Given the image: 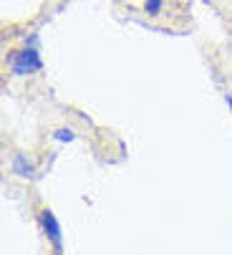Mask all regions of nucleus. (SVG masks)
Masks as SVG:
<instances>
[{
    "label": "nucleus",
    "mask_w": 232,
    "mask_h": 255,
    "mask_svg": "<svg viewBox=\"0 0 232 255\" xmlns=\"http://www.w3.org/2000/svg\"><path fill=\"white\" fill-rule=\"evenodd\" d=\"M25 46H41V35H38V33H30V35H25Z\"/></svg>",
    "instance_id": "nucleus-6"
},
{
    "label": "nucleus",
    "mask_w": 232,
    "mask_h": 255,
    "mask_svg": "<svg viewBox=\"0 0 232 255\" xmlns=\"http://www.w3.org/2000/svg\"><path fill=\"white\" fill-rule=\"evenodd\" d=\"M53 141H58V144H71L73 139H76V129H71V127H58V129H53Z\"/></svg>",
    "instance_id": "nucleus-4"
},
{
    "label": "nucleus",
    "mask_w": 232,
    "mask_h": 255,
    "mask_svg": "<svg viewBox=\"0 0 232 255\" xmlns=\"http://www.w3.org/2000/svg\"><path fill=\"white\" fill-rule=\"evenodd\" d=\"M8 68H10V74L18 76V79L41 74V71H43L41 51H38L35 46H23V48L10 51V53H8Z\"/></svg>",
    "instance_id": "nucleus-1"
},
{
    "label": "nucleus",
    "mask_w": 232,
    "mask_h": 255,
    "mask_svg": "<svg viewBox=\"0 0 232 255\" xmlns=\"http://www.w3.org/2000/svg\"><path fill=\"white\" fill-rule=\"evenodd\" d=\"M10 169H13V174H18V177H23V179H33V177H35V164H33L23 152H15V154H13Z\"/></svg>",
    "instance_id": "nucleus-3"
},
{
    "label": "nucleus",
    "mask_w": 232,
    "mask_h": 255,
    "mask_svg": "<svg viewBox=\"0 0 232 255\" xmlns=\"http://www.w3.org/2000/svg\"><path fill=\"white\" fill-rule=\"evenodd\" d=\"M38 223H41V233L51 243L53 253L56 255H63V230H61V223H58L56 212L51 207H43L41 212H38Z\"/></svg>",
    "instance_id": "nucleus-2"
},
{
    "label": "nucleus",
    "mask_w": 232,
    "mask_h": 255,
    "mask_svg": "<svg viewBox=\"0 0 232 255\" xmlns=\"http://www.w3.org/2000/svg\"><path fill=\"white\" fill-rule=\"evenodd\" d=\"M225 101H227V106H230V112H232V91H227V94H225Z\"/></svg>",
    "instance_id": "nucleus-7"
},
{
    "label": "nucleus",
    "mask_w": 232,
    "mask_h": 255,
    "mask_svg": "<svg viewBox=\"0 0 232 255\" xmlns=\"http://www.w3.org/2000/svg\"><path fill=\"white\" fill-rule=\"evenodd\" d=\"M141 8H144L146 15H154V18H157V15L164 13V0H144Z\"/></svg>",
    "instance_id": "nucleus-5"
}]
</instances>
